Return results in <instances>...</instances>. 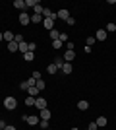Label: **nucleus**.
<instances>
[{
  "label": "nucleus",
  "instance_id": "24",
  "mask_svg": "<svg viewBox=\"0 0 116 130\" xmlns=\"http://www.w3.org/2000/svg\"><path fill=\"white\" fill-rule=\"evenodd\" d=\"M35 99L37 97H31V95H29V97L25 99V105H27V107H35Z\"/></svg>",
  "mask_w": 116,
  "mask_h": 130
},
{
  "label": "nucleus",
  "instance_id": "3",
  "mask_svg": "<svg viewBox=\"0 0 116 130\" xmlns=\"http://www.w3.org/2000/svg\"><path fill=\"white\" fill-rule=\"evenodd\" d=\"M19 23H21V25L31 23V16H29V14H25V12H21V14H19Z\"/></svg>",
  "mask_w": 116,
  "mask_h": 130
},
{
  "label": "nucleus",
  "instance_id": "32",
  "mask_svg": "<svg viewBox=\"0 0 116 130\" xmlns=\"http://www.w3.org/2000/svg\"><path fill=\"white\" fill-rule=\"evenodd\" d=\"M95 41H97L95 37H87V47H93V45H95Z\"/></svg>",
  "mask_w": 116,
  "mask_h": 130
},
{
  "label": "nucleus",
  "instance_id": "26",
  "mask_svg": "<svg viewBox=\"0 0 116 130\" xmlns=\"http://www.w3.org/2000/svg\"><path fill=\"white\" fill-rule=\"evenodd\" d=\"M35 86L39 87V91H43V89H44V82H43V78H41V80H37V82H35Z\"/></svg>",
  "mask_w": 116,
  "mask_h": 130
},
{
  "label": "nucleus",
  "instance_id": "33",
  "mask_svg": "<svg viewBox=\"0 0 116 130\" xmlns=\"http://www.w3.org/2000/svg\"><path fill=\"white\" fill-rule=\"evenodd\" d=\"M31 78H33L35 82H37V80H41V72H33V74H31Z\"/></svg>",
  "mask_w": 116,
  "mask_h": 130
},
{
  "label": "nucleus",
  "instance_id": "17",
  "mask_svg": "<svg viewBox=\"0 0 116 130\" xmlns=\"http://www.w3.org/2000/svg\"><path fill=\"white\" fill-rule=\"evenodd\" d=\"M17 49H19V45H17L16 41H12V43H8V51H10V53H16Z\"/></svg>",
  "mask_w": 116,
  "mask_h": 130
},
{
  "label": "nucleus",
  "instance_id": "35",
  "mask_svg": "<svg viewBox=\"0 0 116 130\" xmlns=\"http://www.w3.org/2000/svg\"><path fill=\"white\" fill-rule=\"evenodd\" d=\"M66 51H74V43H72V41H68V43H66Z\"/></svg>",
  "mask_w": 116,
  "mask_h": 130
},
{
  "label": "nucleus",
  "instance_id": "34",
  "mask_svg": "<svg viewBox=\"0 0 116 130\" xmlns=\"http://www.w3.org/2000/svg\"><path fill=\"white\" fill-rule=\"evenodd\" d=\"M41 128H43V130L49 128V120H41Z\"/></svg>",
  "mask_w": 116,
  "mask_h": 130
},
{
  "label": "nucleus",
  "instance_id": "28",
  "mask_svg": "<svg viewBox=\"0 0 116 130\" xmlns=\"http://www.w3.org/2000/svg\"><path fill=\"white\" fill-rule=\"evenodd\" d=\"M19 89H21V91H27V89H29V84H27V80L19 84Z\"/></svg>",
  "mask_w": 116,
  "mask_h": 130
},
{
  "label": "nucleus",
  "instance_id": "8",
  "mask_svg": "<svg viewBox=\"0 0 116 130\" xmlns=\"http://www.w3.org/2000/svg\"><path fill=\"white\" fill-rule=\"evenodd\" d=\"M74 56H76V53H74V51H66V53L62 54L64 62H72V60H74Z\"/></svg>",
  "mask_w": 116,
  "mask_h": 130
},
{
  "label": "nucleus",
  "instance_id": "11",
  "mask_svg": "<svg viewBox=\"0 0 116 130\" xmlns=\"http://www.w3.org/2000/svg\"><path fill=\"white\" fill-rule=\"evenodd\" d=\"M72 70H74L72 62H64V66H62V72H64V74H72Z\"/></svg>",
  "mask_w": 116,
  "mask_h": 130
},
{
  "label": "nucleus",
  "instance_id": "37",
  "mask_svg": "<svg viewBox=\"0 0 116 130\" xmlns=\"http://www.w3.org/2000/svg\"><path fill=\"white\" fill-rule=\"evenodd\" d=\"M66 23H68V25H74V23H76V20H74V18L70 16V18H68V20H66Z\"/></svg>",
  "mask_w": 116,
  "mask_h": 130
},
{
  "label": "nucleus",
  "instance_id": "9",
  "mask_svg": "<svg viewBox=\"0 0 116 130\" xmlns=\"http://www.w3.org/2000/svg\"><path fill=\"white\" fill-rule=\"evenodd\" d=\"M50 115H52V113L49 111V107L43 109V111H39V117H41V120H49V119H50Z\"/></svg>",
  "mask_w": 116,
  "mask_h": 130
},
{
  "label": "nucleus",
  "instance_id": "21",
  "mask_svg": "<svg viewBox=\"0 0 116 130\" xmlns=\"http://www.w3.org/2000/svg\"><path fill=\"white\" fill-rule=\"evenodd\" d=\"M41 22H43V16H39V14L31 16V23H41Z\"/></svg>",
  "mask_w": 116,
  "mask_h": 130
},
{
  "label": "nucleus",
  "instance_id": "31",
  "mask_svg": "<svg viewBox=\"0 0 116 130\" xmlns=\"http://www.w3.org/2000/svg\"><path fill=\"white\" fill-rule=\"evenodd\" d=\"M14 41H16L17 45H19V43H23V35H19V33H17L16 37H14Z\"/></svg>",
  "mask_w": 116,
  "mask_h": 130
},
{
  "label": "nucleus",
  "instance_id": "16",
  "mask_svg": "<svg viewBox=\"0 0 116 130\" xmlns=\"http://www.w3.org/2000/svg\"><path fill=\"white\" fill-rule=\"evenodd\" d=\"M49 35H50V39H52V41L60 39V33H58V29H50V31H49Z\"/></svg>",
  "mask_w": 116,
  "mask_h": 130
},
{
  "label": "nucleus",
  "instance_id": "40",
  "mask_svg": "<svg viewBox=\"0 0 116 130\" xmlns=\"http://www.w3.org/2000/svg\"><path fill=\"white\" fill-rule=\"evenodd\" d=\"M4 130H16V126H14V124H8V126L4 128Z\"/></svg>",
  "mask_w": 116,
  "mask_h": 130
},
{
  "label": "nucleus",
  "instance_id": "19",
  "mask_svg": "<svg viewBox=\"0 0 116 130\" xmlns=\"http://www.w3.org/2000/svg\"><path fill=\"white\" fill-rule=\"evenodd\" d=\"M17 51H21L23 54L29 53V43H25V41H23V43H19V49H17Z\"/></svg>",
  "mask_w": 116,
  "mask_h": 130
},
{
  "label": "nucleus",
  "instance_id": "20",
  "mask_svg": "<svg viewBox=\"0 0 116 130\" xmlns=\"http://www.w3.org/2000/svg\"><path fill=\"white\" fill-rule=\"evenodd\" d=\"M62 47H64V43H62L60 39H56V41H52V49H56V51H60Z\"/></svg>",
  "mask_w": 116,
  "mask_h": 130
},
{
  "label": "nucleus",
  "instance_id": "14",
  "mask_svg": "<svg viewBox=\"0 0 116 130\" xmlns=\"http://www.w3.org/2000/svg\"><path fill=\"white\" fill-rule=\"evenodd\" d=\"M2 35H4V41H8V43H12V41H14V37H16L12 31H4Z\"/></svg>",
  "mask_w": 116,
  "mask_h": 130
},
{
  "label": "nucleus",
  "instance_id": "38",
  "mask_svg": "<svg viewBox=\"0 0 116 130\" xmlns=\"http://www.w3.org/2000/svg\"><path fill=\"white\" fill-rule=\"evenodd\" d=\"M99 128V126H97V122H91V124H89V128L87 130H97Z\"/></svg>",
  "mask_w": 116,
  "mask_h": 130
},
{
  "label": "nucleus",
  "instance_id": "30",
  "mask_svg": "<svg viewBox=\"0 0 116 130\" xmlns=\"http://www.w3.org/2000/svg\"><path fill=\"white\" fill-rule=\"evenodd\" d=\"M112 31H116V25L114 23H108L106 25V33H112Z\"/></svg>",
  "mask_w": 116,
  "mask_h": 130
},
{
  "label": "nucleus",
  "instance_id": "4",
  "mask_svg": "<svg viewBox=\"0 0 116 130\" xmlns=\"http://www.w3.org/2000/svg\"><path fill=\"white\" fill-rule=\"evenodd\" d=\"M35 107H37L39 111L47 109V99H43V97H37V99H35Z\"/></svg>",
  "mask_w": 116,
  "mask_h": 130
},
{
  "label": "nucleus",
  "instance_id": "18",
  "mask_svg": "<svg viewBox=\"0 0 116 130\" xmlns=\"http://www.w3.org/2000/svg\"><path fill=\"white\" fill-rule=\"evenodd\" d=\"M95 122H97V126L101 128V126H106V122H108V120H106V117H99Z\"/></svg>",
  "mask_w": 116,
  "mask_h": 130
},
{
  "label": "nucleus",
  "instance_id": "1",
  "mask_svg": "<svg viewBox=\"0 0 116 130\" xmlns=\"http://www.w3.org/2000/svg\"><path fill=\"white\" fill-rule=\"evenodd\" d=\"M21 119L25 120L27 124H31V126H35V124H39V122H41V117H39V115H23Z\"/></svg>",
  "mask_w": 116,
  "mask_h": 130
},
{
  "label": "nucleus",
  "instance_id": "25",
  "mask_svg": "<svg viewBox=\"0 0 116 130\" xmlns=\"http://www.w3.org/2000/svg\"><path fill=\"white\" fill-rule=\"evenodd\" d=\"M23 58L27 60V62H33V60H35V54L33 53H25V54H23Z\"/></svg>",
  "mask_w": 116,
  "mask_h": 130
},
{
  "label": "nucleus",
  "instance_id": "7",
  "mask_svg": "<svg viewBox=\"0 0 116 130\" xmlns=\"http://www.w3.org/2000/svg\"><path fill=\"white\" fill-rule=\"evenodd\" d=\"M56 18H58V20H64V22H66L68 18H70V12H68V10H58V12H56Z\"/></svg>",
  "mask_w": 116,
  "mask_h": 130
},
{
  "label": "nucleus",
  "instance_id": "27",
  "mask_svg": "<svg viewBox=\"0 0 116 130\" xmlns=\"http://www.w3.org/2000/svg\"><path fill=\"white\" fill-rule=\"evenodd\" d=\"M60 41L62 43H68V41H70V35H68V33H60Z\"/></svg>",
  "mask_w": 116,
  "mask_h": 130
},
{
  "label": "nucleus",
  "instance_id": "36",
  "mask_svg": "<svg viewBox=\"0 0 116 130\" xmlns=\"http://www.w3.org/2000/svg\"><path fill=\"white\" fill-rule=\"evenodd\" d=\"M35 49H37V43H29V53H33Z\"/></svg>",
  "mask_w": 116,
  "mask_h": 130
},
{
  "label": "nucleus",
  "instance_id": "42",
  "mask_svg": "<svg viewBox=\"0 0 116 130\" xmlns=\"http://www.w3.org/2000/svg\"><path fill=\"white\" fill-rule=\"evenodd\" d=\"M72 130H77V128H72Z\"/></svg>",
  "mask_w": 116,
  "mask_h": 130
},
{
  "label": "nucleus",
  "instance_id": "10",
  "mask_svg": "<svg viewBox=\"0 0 116 130\" xmlns=\"http://www.w3.org/2000/svg\"><path fill=\"white\" fill-rule=\"evenodd\" d=\"M14 8H17V10H25V0H14Z\"/></svg>",
  "mask_w": 116,
  "mask_h": 130
},
{
  "label": "nucleus",
  "instance_id": "43",
  "mask_svg": "<svg viewBox=\"0 0 116 130\" xmlns=\"http://www.w3.org/2000/svg\"><path fill=\"white\" fill-rule=\"evenodd\" d=\"M47 130H49V128H47Z\"/></svg>",
  "mask_w": 116,
  "mask_h": 130
},
{
  "label": "nucleus",
  "instance_id": "22",
  "mask_svg": "<svg viewBox=\"0 0 116 130\" xmlns=\"http://www.w3.org/2000/svg\"><path fill=\"white\" fill-rule=\"evenodd\" d=\"M43 10H44V6H41V2L33 8V12H35V14H39V16H43Z\"/></svg>",
  "mask_w": 116,
  "mask_h": 130
},
{
  "label": "nucleus",
  "instance_id": "13",
  "mask_svg": "<svg viewBox=\"0 0 116 130\" xmlns=\"http://www.w3.org/2000/svg\"><path fill=\"white\" fill-rule=\"evenodd\" d=\"M27 93L31 95V97H39V87H37V86H31V87L27 89Z\"/></svg>",
  "mask_w": 116,
  "mask_h": 130
},
{
  "label": "nucleus",
  "instance_id": "12",
  "mask_svg": "<svg viewBox=\"0 0 116 130\" xmlns=\"http://www.w3.org/2000/svg\"><path fill=\"white\" fill-rule=\"evenodd\" d=\"M77 109H79V111H87V109H89V103L85 101V99H81V101H77Z\"/></svg>",
  "mask_w": 116,
  "mask_h": 130
},
{
  "label": "nucleus",
  "instance_id": "5",
  "mask_svg": "<svg viewBox=\"0 0 116 130\" xmlns=\"http://www.w3.org/2000/svg\"><path fill=\"white\" fill-rule=\"evenodd\" d=\"M43 25H44V29H54V20H52V18H44L43 20Z\"/></svg>",
  "mask_w": 116,
  "mask_h": 130
},
{
  "label": "nucleus",
  "instance_id": "41",
  "mask_svg": "<svg viewBox=\"0 0 116 130\" xmlns=\"http://www.w3.org/2000/svg\"><path fill=\"white\" fill-rule=\"evenodd\" d=\"M2 41H4V35H2V33H0V43H2Z\"/></svg>",
  "mask_w": 116,
  "mask_h": 130
},
{
  "label": "nucleus",
  "instance_id": "6",
  "mask_svg": "<svg viewBox=\"0 0 116 130\" xmlns=\"http://www.w3.org/2000/svg\"><path fill=\"white\" fill-rule=\"evenodd\" d=\"M106 37H108V33H106V29H99V31L95 33V39H97V41H105Z\"/></svg>",
  "mask_w": 116,
  "mask_h": 130
},
{
  "label": "nucleus",
  "instance_id": "23",
  "mask_svg": "<svg viewBox=\"0 0 116 130\" xmlns=\"http://www.w3.org/2000/svg\"><path fill=\"white\" fill-rule=\"evenodd\" d=\"M39 4V0H25V8H35Z\"/></svg>",
  "mask_w": 116,
  "mask_h": 130
},
{
  "label": "nucleus",
  "instance_id": "15",
  "mask_svg": "<svg viewBox=\"0 0 116 130\" xmlns=\"http://www.w3.org/2000/svg\"><path fill=\"white\" fill-rule=\"evenodd\" d=\"M47 72H49V74H56V72H58V66H56L54 62H50V64L47 66Z\"/></svg>",
  "mask_w": 116,
  "mask_h": 130
},
{
  "label": "nucleus",
  "instance_id": "29",
  "mask_svg": "<svg viewBox=\"0 0 116 130\" xmlns=\"http://www.w3.org/2000/svg\"><path fill=\"white\" fill-rule=\"evenodd\" d=\"M54 64L58 66V68H62V66H64V58H62V56H58V58L54 60Z\"/></svg>",
  "mask_w": 116,
  "mask_h": 130
},
{
  "label": "nucleus",
  "instance_id": "39",
  "mask_svg": "<svg viewBox=\"0 0 116 130\" xmlns=\"http://www.w3.org/2000/svg\"><path fill=\"white\" fill-rule=\"evenodd\" d=\"M6 126H8V124H6L4 120H0V130H4V128H6Z\"/></svg>",
  "mask_w": 116,
  "mask_h": 130
},
{
  "label": "nucleus",
  "instance_id": "2",
  "mask_svg": "<svg viewBox=\"0 0 116 130\" xmlns=\"http://www.w3.org/2000/svg\"><path fill=\"white\" fill-rule=\"evenodd\" d=\"M4 107L8 109V111H14V109L17 107V99L12 97V95H10V97H6V99H4Z\"/></svg>",
  "mask_w": 116,
  "mask_h": 130
}]
</instances>
